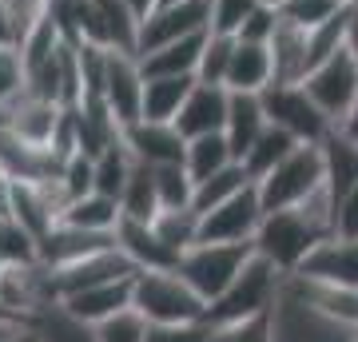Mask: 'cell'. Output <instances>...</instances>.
I'll return each instance as SVG.
<instances>
[{
  "mask_svg": "<svg viewBox=\"0 0 358 342\" xmlns=\"http://www.w3.org/2000/svg\"><path fill=\"white\" fill-rule=\"evenodd\" d=\"M0 266H4V263H0Z\"/></svg>",
  "mask_w": 358,
  "mask_h": 342,
  "instance_id": "cell-55",
  "label": "cell"
},
{
  "mask_svg": "<svg viewBox=\"0 0 358 342\" xmlns=\"http://www.w3.org/2000/svg\"><path fill=\"white\" fill-rule=\"evenodd\" d=\"M334 235L338 239H358V183L334 199Z\"/></svg>",
  "mask_w": 358,
  "mask_h": 342,
  "instance_id": "cell-44",
  "label": "cell"
},
{
  "mask_svg": "<svg viewBox=\"0 0 358 342\" xmlns=\"http://www.w3.org/2000/svg\"><path fill=\"white\" fill-rule=\"evenodd\" d=\"M207 32H195V36L183 40H167L159 48L140 52V68L143 76H195L199 68V52H203Z\"/></svg>",
  "mask_w": 358,
  "mask_h": 342,
  "instance_id": "cell-23",
  "label": "cell"
},
{
  "mask_svg": "<svg viewBox=\"0 0 358 342\" xmlns=\"http://www.w3.org/2000/svg\"><path fill=\"white\" fill-rule=\"evenodd\" d=\"M322 159H327V187L338 199L358 183V143L346 140L343 131H331L322 140Z\"/></svg>",
  "mask_w": 358,
  "mask_h": 342,
  "instance_id": "cell-27",
  "label": "cell"
},
{
  "mask_svg": "<svg viewBox=\"0 0 358 342\" xmlns=\"http://www.w3.org/2000/svg\"><path fill=\"white\" fill-rule=\"evenodd\" d=\"M263 4H275V8H279V4H282V0H263Z\"/></svg>",
  "mask_w": 358,
  "mask_h": 342,
  "instance_id": "cell-51",
  "label": "cell"
},
{
  "mask_svg": "<svg viewBox=\"0 0 358 342\" xmlns=\"http://www.w3.org/2000/svg\"><path fill=\"white\" fill-rule=\"evenodd\" d=\"M36 259H40V239L20 219L0 211V263L13 266V263H36Z\"/></svg>",
  "mask_w": 358,
  "mask_h": 342,
  "instance_id": "cell-34",
  "label": "cell"
},
{
  "mask_svg": "<svg viewBox=\"0 0 358 342\" xmlns=\"http://www.w3.org/2000/svg\"><path fill=\"white\" fill-rule=\"evenodd\" d=\"M267 127V108H263V92H231L227 104V124L223 136L231 143V155L243 159L251 152V143L259 140V131Z\"/></svg>",
  "mask_w": 358,
  "mask_h": 342,
  "instance_id": "cell-21",
  "label": "cell"
},
{
  "mask_svg": "<svg viewBox=\"0 0 358 342\" xmlns=\"http://www.w3.org/2000/svg\"><path fill=\"white\" fill-rule=\"evenodd\" d=\"M131 283H136V275L100 283V287H84V291H76V294H64V299H60V306H64L76 322L96 327V322H103V318H112L115 311L131 306Z\"/></svg>",
  "mask_w": 358,
  "mask_h": 342,
  "instance_id": "cell-19",
  "label": "cell"
},
{
  "mask_svg": "<svg viewBox=\"0 0 358 342\" xmlns=\"http://www.w3.org/2000/svg\"><path fill=\"white\" fill-rule=\"evenodd\" d=\"M36 327H40V334H44V342H96L92 327L76 322V318L68 315L60 303H52L48 311L36 318Z\"/></svg>",
  "mask_w": 358,
  "mask_h": 342,
  "instance_id": "cell-39",
  "label": "cell"
},
{
  "mask_svg": "<svg viewBox=\"0 0 358 342\" xmlns=\"http://www.w3.org/2000/svg\"><path fill=\"white\" fill-rule=\"evenodd\" d=\"M263 108H267V124L291 131L299 143H322L334 131V124L319 112V104L307 96L303 84H271L263 92Z\"/></svg>",
  "mask_w": 358,
  "mask_h": 342,
  "instance_id": "cell-6",
  "label": "cell"
},
{
  "mask_svg": "<svg viewBox=\"0 0 358 342\" xmlns=\"http://www.w3.org/2000/svg\"><path fill=\"white\" fill-rule=\"evenodd\" d=\"M227 104H231V92L223 84H199L195 80L187 100L179 108V115L171 124L179 127L183 140H195V136H211V131H223L227 124Z\"/></svg>",
  "mask_w": 358,
  "mask_h": 342,
  "instance_id": "cell-16",
  "label": "cell"
},
{
  "mask_svg": "<svg viewBox=\"0 0 358 342\" xmlns=\"http://www.w3.org/2000/svg\"><path fill=\"white\" fill-rule=\"evenodd\" d=\"M120 199L112 195H100V191H84L76 199L68 203L60 211V223H72V227H84V231H108L115 235V223H120Z\"/></svg>",
  "mask_w": 358,
  "mask_h": 342,
  "instance_id": "cell-26",
  "label": "cell"
},
{
  "mask_svg": "<svg viewBox=\"0 0 358 342\" xmlns=\"http://www.w3.org/2000/svg\"><path fill=\"white\" fill-rule=\"evenodd\" d=\"M355 330H343L327 322L322 315L294 303L291 294H279L275 303V342H346Z\"/></svg>",
  "mask_w": 358,
  "mask_h": 342,
  "instance_id": "cell-17",
  "label": "cell"
},
{
  "mask_svg": "<svg viewBox=\"0 0 358 342\" xmlns=\"http://www.w3.org/2000/svg\"><path fill=\"white\" fill-rule=\"evenodd\" d=\"M0 318H13V315H8V311H4V306H0Z\"/></svg>",
  "mask_w": 358,
  "mask_h": 342,
  "instance_id": "cell-52",
  "label": "cell"
},
{
  "mask_svg": "<svg viewBox=\"0 0 358 342\" xmlns=\"http://www.w3.org/2000/svg\"><path fill=\"white\" fill-rule=\"evenodd\" d=\"M131 306L152 327H179V322H203L207 303L192 291V283L179 271H136Z\"/></svg>",
  "mask_w": 358,
  "mask_h": 342,
  "instance_id": "cell-1",
  "label": "cell"
},
{
  "mask_svg": "<svg viewBox=\"0 0 358 342\" xmlns=\"http://www.w3.org/2000/svg\"><path fill=\"white\" fill-rule=\"evenodd\" d=\"M143 342H207V322H179V327H152Z\"/></svg>",
  "mask_w": 358,
  "mask_h": 342,
  "instance_id": "cell-45",
  "label": "cell"
},
{
  "mask_svg": "<svg viewBox=\"0 0 358 342\" xmlns=\"http://www.w3.org/2000/svg\"><path fill=\"white\" fill-rule=\"evenodd\" d=\"M155 4H176V0H155Z\"/></svg>",
  "mask_w": 358,
  "mask_h": 342,
  "instance_id": "cell-54",
  "label": "cell"
},
{
  "mask_svg": "<svg viewBox=\"0 0 358 342\" xmlns=\"http://www.w3.org/2000/svg\"><path fill=\"white\" fill-rule=\"evenodd\" d=\"M108 247H115V235H108V231H84V227H72V223L56 219L40 235V263L48 266V271H60V266H72L96 251H108Z\"/></svg>",
  "mask_w": 358,
  "mask_h": 342,
  "instance_id": "cell-12",
  "label": "cell"
},
{
  "mask_svg": "<svg viewBox=\"0 0 358 342\" xmlns=\"http://www.w3.org/2000/svg\"><path fill=\"white\" fill-rule=\"evenodd\" d=\"M231 48H235V36H231V32H215V28H207V40H203V52H199L195 80H199V84H223V80H227V64H231Z\"/></svg>",
  "mask_w": 358,
  "mask_h": 342,
  "instance_id": "cell-36",
  "label": "cell"
},
{
  "mask_svg": "<svg viewBox=\"0 0 358 342\" xmlns=\"http://www.w3.org/2000/svg\"><path fill=\"white\" fill-rule=\"evenodd\" d=\"M255 255V243H195L179 255V275L192 283V291L203 303H215L227 291L243 263Z\"/></svg>",
  "mask_w": 358,
  "mask_h": 342,
  "instance_id": "cell-5",
  "label": "cell"
},
{
  "mask_svg": "<svg viewBox=\"0 0 358 342\" xmlns=\"http://www.w3.org/2000/svg\"><path fill=\"white\" fill-rule=\"evenodd\" d=\"M259 0H211V28L215 32H239V24L247 20V13L255 8Z\"/></svg>",
  "mask_w": 358,
  "mask_h": 342,
  "instance_id": "cell-43",
  "label": "cell"
},
{
  "mask_svg": "<svg viewBox=\"0 0 358 342\" xmlns=\"http://www.w3.org/2000/svg\"><path fill=\"white\" fill-rule=\"evenodd\" d=\"M28 88L20 48H0V104H13Z\"/></svg>",
  "mask_w": 358,
  "mask_h": 342,
  "instance_id": "cell-41",
  "label": "cell"
},
{
  "mask_svg": "<svg viewBox=\"0 0 358 342\" xmlns=\"http://www.w3.org/2000/svg\"><path fill=\"white\" fill-rule=\"evenodd\" d=\"M322 239H331V235L315 227L299 207H282V211H263V223H259L251 243H255V255L275 263L282 275H294Z\"/></svg>",
  "mask_w": 358,
  "mask_h": 342,
  "instance_id": "cell-3",
  "label": "cell"
},
{
  "mask_svg": "<svg viewBox=\"0 0 358 342\" xmlns=\"http://www.w3.org/2000/svg\"><path fill=\"white\" fill-rule=\"evenodd\" d=\"M120 211L124 219H140V223H152L155 211H159V191H155V176L148 164H136L128 176V187L120 195Z\"/></svg>",
  "mask_w": 358,
  "mask_h": 342,
  "instance_id": "cell-32",
  "label": "cell"
},
{
  "mask_svg": "<svg viewBox=\"0 0 358 342\" xmlns=\"http://www.w3.org/2000/svg\"><path fill=\"white\" fill-rule=\"evenodd\" d=\"M207 342H275V306L263 315H247L235 322L207 327Z\"/></svg>",
  "mask_w": 358,
  "mask_h": 342,
  "instance_id": "cell-35",
  "label": "cell"
},
{
  "mask_svg": "<svg viewBox=\"0 0 358 342\" xmlns=\"http://www.w3.org/2000/svg\"><path fill=\"white\" fill-rule=\"evenodd\" d=\"M8 124V108H4V104H0V127Z\"/></svg>",
  "mask_w": 358,
  "mask_h": 342,
  "instance_id": "cell-49",
  "label": "cell"
},
{
  "mask_svg": "<svg viewBox=\"0 0 358 342\" xmlns=\"http://www.w3.org/2000/svg\"><path fill=\"white\" fill-rule=\"evenodd\" d=\"M275 28H279V8L259 0L255 8L247 13V20L239 24V32H235V36H239V40H255V44H271Z\"/></svg>",
  "mask_w": 358,
  "mask_h": 342,
  "instance_id": "cell-42",
  "label": "cell"
},
{
  "mask_svg": "<svg viewBox=\"0 0 358 342\" xmlns=\"http://www.w3.org/2000/svg\"><path fill=\"white\" fill-rule=\"evenodd\" d=\"M195 76H143V100H140V120L171 124L192 92Z\"/></svg>",
  "mask_w": 358,
  "mask_h": 342,
  "instance_id": "cell-24",
  "label": "cell"
},
{
  "mask_svg": "<svg viewBox=\"0 0 358 342\" xmlns=\"http://www.w3.org/2000/svg\"><path fill=\"white\" fill-rule=\"evenodd\" d=\"M346 342H358V330H355V334H350V339H346Z\"/></svg>",
  "mask_w": 358,
  "mask_h": 342,
  "instance_id": "cell-53",
  "label": "cell"
},
{
  "mask_svg": "<svg viewBox=\"0 0 358 342\" xmlns=\"http://www.w3.org/2000/svg\"><path fill=\"white\" fill-rule=\"evenodd\" d=\"M120 140L131 152L136 164L159 167V164H183V148L187 140L179 136L176 124H155V120H136V124L120 127Z\"/></svg>",
  "mask_w": 358,
  "mask_h": 342,
  "instance_id": "cell-15",
  "label": "cell"
},
{
  "mask_svg": "<svg viewBox=\"0 0 358 342\" xmlns=\"http://www.w3.org/2000/svg\"><path fill=\"white\" fill-rule=\"evenodd\" d=\"M96 342H143L148 339V318L136 311V306H124V311H115L112 318H103L92 327Z\"/></svg>",
  "mask_w": 358,
  "mask_h": 342,
  "instance_id": "cell-38",
  "label": "cell"
},
{
  "mask_svg": "<svg viewBox=\"0 0 358 342\" xmlns=\"http://www.w3.org/2000/svg\"><path fill=\"white\" fill-rule=\"evenodd\" d=\"M338 4H343V8H350V4H358V0H338Z\"/></svg>",
  "mask_w": 358,
  "mask_h": 342,
  "instance_id": "cell-50",
  "label": "cell"
},
{
  "mask_svg": "<svg viewBox=\"0 0 358 342\" xmlns=\"http://www.w3.org/2000/svg\"><path fill=\"white\" fill-rule=\"evenodd\" d=\"M155 191H159V207H192L195 199V179L187 176L183 164H159L152 167Z\"/></svg>",
  "mask_w": 358,
  "mask_h": 342,
  "instance_id": "cell-37",
  "label": "cell"
},
{
  "mask_svg": "<svg viewBox=\"0 0 358 342\" xmlns=\"http://www.w3.org/2000/svg\"><path fill=\"white\" fill-rule=\"evenodd\" d=\"M152 231L171 247V251H187L199 243V211L195 207H159L152 219Z\"/></svg>",
  "mask_w": 358,
  "mask_h": 342,
  "instance_id": "cell-31",
  "label": "cell"
},
{
  "mask_svg": "<svg viewBox=\"0 0 358 342\" xmlns=\"http://www.w3.org/2000/svg\"><path fill=\"white\" fill-rule=\"evenodd\" d=\"M275 84V64H271V48L255 44V40H239L231 48V64H227V92H267Z\"/></svg>",
  "mask_w": 358,
  "mask_h": 342,
  "instance_id": "cell-20",
  "label": "cell"
},
{
  "mask_svg": "<svg viewBox=\"0 0 358 342\" xmlns=\"http://www.w3.org/2000/svg\"><path fill=\"white\" fill-rule=\"evenodd\" d=\"M303 88H307L310 100L319 104V112L338 127L343 115L350 112V104L358 100V60L346 48H338L334 56H327L303 76Z\"/></svg>",
  "mask_w": 358,
  "mask_h": 342,
  "instance_id": "cell-7",
  "label": "cell"
},
{
  "mask_svg": "<svg viewBox=\"0 0 358 342\" xmlns=\"http://www.w3.org/2000/svg\"><path fill=\"white\" fill-rule=\"evenodd\" d=\"M56 303V287H52V271L44 263H13L0 266V306L13 318L36 322L48 306Z\"/></svg>",
  "mask_w": 358,
  "mask_h": 342,
  "instance_id": "cell-9",
  "label": "cell"
},
{
  "mask_svg": "<svg viewBox=\"0 0 358 342\" xmlns=\"http://www.w3.org/2000/svg\"><path fill=\"white\" fill-rule=\"evenodd\" d=\"M322 183H327L322 143H299L287 159H279L259 179L255 187H259V199H263V211H282V207H299Z\"/></svg>",
  "mask_w": 358,
  "mask_h": 342,
  "instance_id": "cell-4",
  "label": "cell"
},
{
  "mask_svg": "<svg viewBox=\"0 0 358 342\" xmlns=\"http://www.w3.org/2000/svg\"><path fill=\"white\" fill-rule=\"evenodd\" d=\"M136 275V266L131 259L120 247H108V251H96L88 259H80L72 266H60V271H52V287H56V303L64 299V294H76L84 287H100V283H112V279H128Z\"/></svg>",
  "mask_w": 358,
  "mask_h": 342,
  "instance_id": "cell-14",
  "label": "cell"
},
{
  "mask_svg": "<svg viewBox=\"0 0 358 342\" xmlns=\"http://www.w3.org/2000/svg\"><path fill=\"white\" fill-rule=\"evenodd\" d=\"M8 215L20 219L32 235H44V231L60 219V211L52 207V199L40 191V183H24V179H13L8 183Z\"/></svg>",
  "mask_w": 358,
  "mask_h": 342,
  "instance_id": "cell-25",
  "label": "cell"
},
{
  "mask_svg": "<svg viewBox=\"0 0 358 342\" xmlns=\"http://www.w3.org/2000/svg\"><path fill=\"white\" fill-rule=\"evenodd\" d=\"M115 247L128 255L136 271H176L179 266V251H171L152 231V223H140V219L120 215V223H115Z\"/></svg>",
  "mask_w": 358,
  "mask_h": 342,
  "instance_id": "cell-18",
  "label": "cell"
},
{
  "mask_svg": "<svg viewBox=\"0 0 358 342\" xmlns=\"http://www.w3.org/2000/svg\"><path fill=\"white\" fill-rule=\"evenodd\" d=\"M247 183H255V179L243 171V164H227V167H219V171H211L207 179H199L195 183V199L192 207L203 215V211H211V207H219L223 199H231L235 191H243Z\"/></svg>",
  "mask_w": 358,
  "mask_h": 342,
  "instance_id": "cell-33",
  "label": "cell"
},
{
  "mask_svg": "<svg viewBox=\"0 0 358 342\" xmlns=\"http://www.w3.org/2000/svg\"><path fill=\"white\" fill-rule=\"evenodd\" d=\"M124 4H128V13L136 16V20H143V16L155 8V0H124Z\"/></svg>",
  "mask_w": 358,
  "mask_h": 342,
  "instance_id": "cell-48",
  "label": "cell"
},
{
  "mask_svg": "<svg viewBox=\"0 0 358 342\" xmlns=\"http://www.w3.org/2000/svg\"><path fill=\"white\" fill-rule=\"evenodd\" d=\"M338 13H343L338 0H282L279 4V16L299 28H319L327 20H334Z\"/></svg>",
  "mask_w": 358,
  "mask_h": 342,
  "instance_id": "cell-40",
  "label": "cell"
},
{
  "mask_svg": "<svg viewBox=\"0 0 358 342\" xmlns=\"http://www.w3.org/2000/svg\"><path fill=\"white\" fill-rule=\"evenodd\" d=\"M8 108V131H13L20 143H28V148H52V140H56V127H60V115H64V108L56 100H44V96H32V92H20L13 104H4Z\"/></svg>",
  "mask_w": 358,
  "mask_h": 342,
  "instance_id": "cell-13",
  "label": "cell"
},
{
  "mask_svg": "<svg viewBox=\"0 0 358 342\" xmlns=\"http://www.w3.org/2000/svg\"><path fill=\"white\" fill-rule=\"evenodd\" d=\"M334 131H343L346 140H355V143H358V100H355V104H350V112H346V115H343V124L334 127Z\"/></svg>",
  "mask_w": 358,
  "mask_h": 342,
  "instance_id": "cell-47",
  "label": "cell"
},
{
  "mask_svg": "<svg viewBox=\"0 0 358 342\" xmlns=\"http://www.w3.org/2000/svg\"><path fill=\"white\" fill-rule=\"evenodd\" d=\"M294 148H299V140H294L291 131H282V127L267 124L263 131H259V140L251 143V152H247L243 159H239V164H243V171L259 183V179L267 176L271 167L279 164V159H287V155H291Z\"/></svg>",
  "mask_w": 358,
  "mask_h": 342,
  "instance_id": "cell-28",
  "label": "cell"
},
{
  "mask_svg": "<svg viewBox=\"0 0 358 342\" xmlns=\"http://www.w3.org/2000/svg\"><path fill=\"white\" fill-rule=\"evenodd\" d=\"M282 279H287V275H282L275 263H267L263 255H251L243 263V271L235 275V283L219 294L215 303H207L203 322L207 327H219V322H235V318L271 311L282 294Z\"/></svg>",
  "mask_w": 358,
  "mask_h": 342,
  "instance_id": "cell-2",
  "label": "cell"
},
{
  "mask_svg": "<svg viewBox=\"0 0 358 342\" xmlns=\"http://www.w3.org/2000/svg\"><path fill=\"white\" fill-rule=\"evenodd\" d=\"M131 167H136L131 152L124 148V140H115L112 148H103V152L92 159V191L120 199V195H124V187H128Z\"/></svg>",
  "mask_w": 358,
  "mask_h": 342,
  "instance_id": "cell-29",
  "label": "cell"
},
{
  "mask_svg": "<svg viewBox=\"0 0 358 342\" xmlns=\"http://www.w3.org/2000/svg\"><path fill=\"white\" fill-rule=\"evenodd\" d=\"M211 28V0H176V4H155L140 20L136 36V56L148 48H159L167 40H183Z\"/></svg>",
  "mask_w": 358,
  "mask_h": 342,
  "instance_id": "cell-11",
  "label": "cell"
},
{
  "mask_svg": "<svg viewBox=\"0 0 358 342\" xmlns=\"http://www.w3.org/2000/svg\"><path fill=\"white\" fill-rule=\"evenodd\" d=\"M115 124L128 127L140 120V100H143V68L136 52L103 48V68H100V88H96Z\"/></svg>",
  "mask_w": 358,
  "mask_h": 342,
  "instance_id": "cell-8",
  "label": "cell"
},
{
  "mask_svg": "<svg viewBox=\"0 0 358 342\" xmlns=\"http://www.w3.org/2000/svg\"><path fill=\"white\" fill-rule=\"evenodd\" d=\"M267 48H271V64H275V84H303V76L310 72L307 28L279 16V28H275Z\"/></svg>",
  "mask_w": 358,
  "mask_h": 342,
  "instance_id": "cell-22",
  "label": "cell"
},
{
  "mask_svg": "<svg viewBox=\"0 0 358 342\" xmlns=\"http://www.w3.org/2000/svg\"><path fill=\"white\" fill-rule=\"evenodd\" d=\"M259 223H263V199L255 183H247L243 191L199 215V243H251Z\"/></svg>",
  "mask_w": 358,
  "mask_h": 342,
  "instance_id": "cell-10",
  "label": "cell"
},
{
  "mask_svg": "<svg viewBox=\"0 0 358 342\" xmlns=\"http://www.w3.org/2000/svg\"><path fill=\"white\" fill-rule=\"evenodd\" d=\"M227 164H239L235 155H231V143L223 131H211V136H195V140H187V148H183V167H187V176L199 183V179H207L211 171H219V167Z\"/></svg>",
  "mask_w": 358,
  "mask_h": 342,
  "instance_id": "cell-30",
  "label": "cell"
},
{
  "mask_svg": "<svg viewBox=\"0 0 358 342\" xmlns=\"http://www.w3.org/2000/svg\"><path fill=\"white\" fill-rule=\"evenodd\" d=\"M343 48L358 60V4L346 8V32H343Z\"/></svg>",
  "mask_w": 358,
  "mask_h": 342,
  "instance_id": "cell-46",
  "label": "cell"
}]
</instances>
